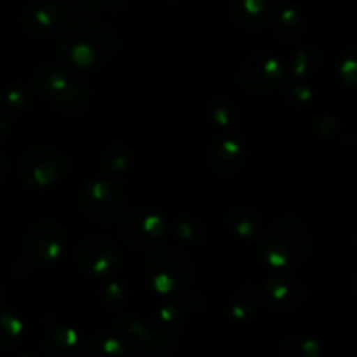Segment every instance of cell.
I'll return each mask as SVG.
<instances>
[{"mask_svg":"<svg viewBox=\"0 0 357 357\" xmlns=\"http://www.w3.org/2000/svg\"><path fill=\"white\" fill-rule=\"evenodd\" d=\"M119 40L114 28L101 21H72L61 28L58 52L68 66L79 70L100 68L114 59Z\"/></svg>","mask_w":357,"mask_h":357,"instance_id":"obj_1","label":"cell"},{"mask_svg":"<svg viewBox=\"0 0 357 357\" xmlns=\"http://www.w3.org/2000/svg\"><path fill=\"white\" fill-rule=\"evenodd\" d=\"M310 236L295 216L279 218L260 241V255L275 271L298 268L309 257Z\"/></svg>","mask_w":357,"mask_h":357,"instance_id":"obj_2","label":"cell"},{"mask_svg":"<svg viewBox=\"0 0 357 357\" xmlns=\"http://www.w3.org/2000/svg\"><path fill=\"white\" fill-rule=\"evenodd\" d=\"M145 274L153 291L173 296L190 286L194 279V264L181 248L157 244L149 255Z\"/></svg>","mask_w":357,"mask_h":357,"instance_id":"obj_3","label":"cell"},{"mask_svg":"<svg viewBox=\"0 0 357 357\" xmlns=\"http://www.w3.org/2000/svg\"><path fill=\"white\" fill-rule=\"evenodd\" d=\"M31 87L38 96L45 98L63 114H82L89 105V89L77 82L61 66L45 65L33 73Z\"/></svg>","mask_w":357,"mask_h":357,"instance_id":"obj_4","label":"cell"},{"mask_svg":"<svg viewBox=\"0 0 357 357\" xmlns=\"http://www.w3.org/2000/svg\"><path fill=\"white\" fill-rule=\"evenodd\" d=\"M65 159L51 146H33L23 153L17 173L26 187L44 190L54 185L65 171Z\"/></svg>","mask_w":357,"mask_h":357,"instance_id":"obj_5","label":"cell"},{"mask_svg":"<svg viewBox=\"0 0 357 357\" xmlns=\"http://www.w3.org/2000/svg\"><path fill=\"white\" fill-rule=\"evenodd\" d=\"M82 211L87 218L100 225L115 223L124 216L126 199L121 188L110 180H94L84 188Z\"/></svg>","mask_w":357,"mask_h":357,"instance_id":"obj_6","label":"cell"},{"mask_svg":"<svg viewBox=\"0 0 357 357\" xmlns=\"http://www.w3.org/2000/svg\"><path fill=\"white\" fill-rule=\"evenodd\" d=\"M239 82L251 93H271L286 79V66L278 56L253 52L241 65Z\"/></svg>","mask_w":357,"mask_h":357,"instance_id":"obj_7","label":"cell"},{"mask_svg":"<svg viewBox=\"0 0 357 357\" xmlns=\"http://www.w3.org/2000/svg\"><path fill=\"white\" fill-rule=\"evenodd\" d=\"M77 264L89 278H108L117 271L119 250L110 237L87 234L77 248Z\"/></svg>","mask_w":357,"mask_h":357,"instance_id":"obj_8","label":"cell"},{"mask_svg":"<svg viewBox=\"0 0 357 357\" xmlns=\"http://www.w3.org/2000/svg\"><path fill=\"white\" fill-rule=\"evenodd\" d=\"M122 241L126 246L145 250L162 243L166 236V220L152 208H138L122 222Z\"/></svg>","mask_w":357,"mask_h":357,"instance_id":"obj_9","label":"cell"},{"mask_svg":"<svg viewBox=\"0 0 357 357\" xmlns=\"http://www.w3.org/2000/svg\"><path fill=\"white\" fill-rule=\"evenodd\" d=\"M66 237L61 225L52 220H40L26 236V253L40 265H51L65 253Z\"/></svg>","mask_w":357,"mask_h":357,"instance_id":"obj_10","label":"cell"},{"mask_svg":"<svg viewBox=\"0 0 357 357\" xmlns=\"http://www.w3.org/2000/svg\"><path fill=\"white\" fill-rule=\"evenodd\" d=\"M66 16H68V10H66L65 3L52 2V0H38V2L30 3L23 10L21 24L33 37L45 38L65 26Z\"/></svg>","mask_w":357,"mask_h":357,"instance_id":"obj_11","label":"cell"},{"mask_svg":"<svg viewBox=\"0 0 357 357\" xmlns=\"http://www.w3.org/2000/svg\"><path fill=\"white\" fill-rule=\"evenodd\" d=\"M183 326V316L176 303H164L155 310L150 328L152 342L150 352L159 356H166L176 347L178 337Z\"/></svg>","mask_w":357,"mask_h":357,"instance_id":"obj_12","label":"cell"},{"mask_svg":"<svg viewBox=\"0 0 357 357\" xmlns=\"http://www.w3.org/2000/svg\"><path fill=\"white\" fill-rule=\"evenodd\" d=\"M305 298V286L295 275L284 271L272 275L261 286V300L267 307L275 310H291L302 305Z\"/></svg>","mask_w":357,"mask_h":357,"instance_id":"obj_13","label":"cell"},{"mask_svg":"<svg viewBox=\"0 0 357 357\" xmlns=\"http://www.w3.org/2000/svg\"><path fill=\"white\" fill-rule=\"evenodd\" d=\"M209 162L213 169L223 176L236 174L246 162V143L236 132H225L213 143Z\"/></svg>","mask_w":357,"mask_h":357,"instance_id":"obj_14","label":"cell"},{"mask_svg":"<svg viewBox=\"0 0 357 357\" xmlns=\"http://www.w3.org/2000/svg\"><path fill=\"white\" fill-rule=\"evenodd\" d=\"M230 14L239 26L246 30H260L272 24L275 9L271 0H236Z\"/></svg>","mask_w":357,"mask_h":357,"instance_id":"obj_15","label":"cell"},{"mask_svg":"<svg viewBox=\"0 0 357 357\" xmlns=\"http://www.w3.org/2000/svg\"><path fill=\"white\" fill-rule=\"evenodd\" d=\"M44 351L51 357H80L86 354L80 335L70 326H56L44 338Z\"/></svg>","mask_w":357,"mask_h":357,"instance_id":"obj_16","label":"cell"},{"mask_svg":"<svg viewBox=\"0 0 357 357\" xmlns=\"http://www.w3.org/2000/svg\"><path fill=\"white\" fill-rule=\"evenodd\" d=\"M115 333L121 337L129 352H136V354L150 352V342H152L150 328L136 317L129 316V314L117 317Z\"/></svg>","mask_w":357,"mask_h":357,"instance_id":"obj_17","label":"cell"},{"mask_svg":"<svg viewBox=\"0 0 357 357\" xmlns=\"http://www.w3.org/2000/svg\"><path fill=\"white\" fill-rule=\"evenodd\" d=\"M323 65V54L314 47H303L289 58L286 63V79L307 80L319 72Z\"/></svg>","mask_w":357,"mask_h":357,"instance_id":"obj_18","label":"cell"},{"mask_svg":"<svg viewBox=\"0 0 357 357\" xmlns=\"http://www.w3.org/2000/svg\"><path fill=\"white\" fill-rule=\"evenodd\" d=\"M229 227L239 239H257L261 232L260 215L248 206H236L229 215Z\"/></svg>","mask_w":357,"mask_h":357,"instance_id":"obj_19","label":"cell"},{"mask_svg":"<svg viewBox=\"0 0 357 357\" xmlns=\"http://www.w3.org/2000/svg\"><path fill=\"white\" fill-rule=\"evenodd\" d=\"M275 33L284 42H296L303 33V17L296 9H282L274 14L272 20Z\"/></svg>","mask_w":357,"mask_h":357,"instance_id":"obj_20","label":"cell"},{"mask_svg":"<svg viewBox=\"0 0 357 357\" xmlns=\"http://www.w3.org/2000/svg\"><path fill=\"white\" fill-rule=\"evenodd\" d=\"M87 352L96 357H124L129 354L128 347L117 333L100 331L87 344Z\"/></svg>","mask_w":357,"mask_h":357,"instance_id":"obj_21","label":"cell"},{"mask_svg":"<svg viewBox=\"0 0 357 357\" xmlns=\"http://www.w3.org/2000/svg\"><path fill=\"white\" fill-rule=\"evenodd\" d=\"M24 323L16 314L0 310V351H13L21 344Z\"/></svg>","mask_w":357,"mask_h":357,"instance_id":"obj_22","label":"cell"},{"mask_svg":"<svg viewBox=\"0 0 357 357\" xmlns=\"http://www.w3.org/2000/svg\"><path fill=\"white\" fill-rule=\"evenodd\" d=\"M131 164V155L128 149L122 145H112L101 155V167L110 176H122L129 169Z\"/></svg>","mask_w":357,"mask_h":357,"instance_id":"obj_23","label":"cell"},{"mask_svg":"<svg viewBox=\"0 0 357 357\" xmlns=\"http://www.w3.org/2000/svg\"><path fill=\"white\" fill-rule=\"evenodd\" d=\"M281 352L288 357H321L323 347L314 338L288 337L286 340H282Z\"/></svg>","mask_w":357,"mask_h":357,"instance_id":"obj_24","label":"cell"},{"mask_svg":"<svg viewBox=\"0 0 357 357\" xmlns=\"http://www.w3.org/2000/svg\"><path fill=\"white\" fill-rule=\"evenodd\" d=\"M258 296L257 291H255L251 286H246V288L241 289L236 296L232 298L229 307V314L232 319L236 321H246L250 319L255 314V309H257Z\"/></svg>","mask_w":357,"mask_h":357,"instance_id":"obj_25","label":"cell"},{"mask_svg":"<svg viewBox=\"0 0 357 357\" xmlns=\"http://www.w3.org/2000/svg\"><path fill=\"white\" fill-rule=\"evenodd\" d=\"M209 115H211V121L223 129L236 128L239 122V112H237L236 103L227 98H216L209 107Z\"/></svg>","mask_w":357,"mask_h":357,"instance_id":"obj_26","label":"cell"},{"mask_svg":"<svg viewBox=\"0 0 357 357\" xmlns=\"http://www.w3.org/2000/svg\"><path fill=\"white\" fill-rule=\"evenodd\" d=\"M174 232H176L178 239L181 244H188V246H199L206 241V227L195 218H180L174 223Z\"/></svg>","mask_w":357,"mask_h":357,"instance_id":"obj_27","label":"cell"},{"mask_svg":"<svg viewBox=\"0 0 357 357\" xmlns=\"http://www.w3.org/2000/svg\"><path fill=\"white\" fill-rule=\"evenodd\" d=\"M286 98L296 107H305L312 101L314 91L307 84V80H293L289 79L288 87H286Z\"/></svg>","mask_w":357,"mask_h":357,"instance_id":"obj_28","label":"cell"},{"mask_svg":"<svg viewBox=\"0 0 357 357\" xmlns=\"http://www.w3.org/2000/svg\"><path fill=\"white\" fill-rule=\"evenodd\" d=\"M68 14H77V13H101L107 7H110L108 0H70L68 3H65Z\"/></svg>","mask_w":357,"mask_h":357,"instance_id":"obj_29","label":"cell"},{"mask_svg":"<svg viewBox=\"0 0 357 357\" xmlns=\"http://www.w3.org/2000/svg\"><path fill=\"white\" fill-rule=\"evenodd\" d=\"M30 103V96H28V91L24 87H13V89L7 91L6 94V105L10 112H24Z\"/></svg>","mask_w":357,"mask_h":357,"instance_id":"obj_30","label":"cell"},{"mask_svg":"<svg viewBox=\"0 0 357 357\" xmlns=\"http://www.w3.org/2000/svg\"><path fill=\"white\" fill-rule=\"evenodd\" d=\"M340 73H342V80H344L345 84L354 86L357 80V65H356V56L352 51H349L347 54L342 58Z\"/></svg>","mask_w":357,"mask_h":357,"instance_id":"obj_31","label":"cell"},{"mask_svg":"<svg viewBox=\"0 0 357 357\" xmlns=\"http://www.w3.org/2000/svg\"><path fill=\"white\" fill-rule=\"evenodd\" d=\"M103 298L108 305L117 307L124 302V289L119 282H110V284L105 286L103 289Z\"/></svg>","mask_w":357,"mask_h":357,"instance_id":"obj_32","label":"cell"},{"mask_svg":"<svg viewBox=\"0 0 357 357\" xmlns=\"http://www.w3.org/2000/svg\"><path fill=\"white\" fill-rule=\"evenodd\" d=\"M7 129H9V119H7V115L0 110V139L6 136Z\"/></svg>","mask_w":357,"mask_h":357,"instance_id":"obj_33","label":"cell"},{"mask_svg":"<svg viewBox=\"0 0 357 357\" xmlns=\"http://www.w3.org/2000/svg\"><path fill=\"white\" fill-rule=\"evenodd\" d=\"M6 171H7L6 160H3V157L0 155V187H2L3 180H6Z\"/></svg>","mask_w":357,"mask_h":357,"instance_id":"obj_34","label":"cell"},{"mask_svg":"<svg viewBox=\"0 0 357 357\" xmlns=\"http://www.w3.org/2000/svg\"><path fill=\"white\" fill-rule=\"evenodd\" d=\"M2 298H3V291H2V288H0V302H2Z\"/></svg>","mask_w":357,"mask_h":357,"instance_id":"obj_35","label":"cell"},{"mask_svg":"<svg viewBox=\"0 0 357 357\" xmlns=\"http://www.w3.org/2000/svg\"><path fill=\"white\" fill-rule=\"evenodd\" d=\"M279 2H286V0H279Z\"/></svg>","mask_w":357,"mask_h":357,"instance_id":"obj_36","label":"cell"},{"mask_svg":"<svg viewBox=\"0 0 357 357\" xmlns=\"http://www.w3.org/2000/svg\"><path fill=\"white\" fill-rule=\"evenodd\" d=\"M171 2H176V0H171Z\"/></svg>","mask_w":357,"mask_h":357,"instance_id":"obj_37","label":"cell"}]
</instances>
